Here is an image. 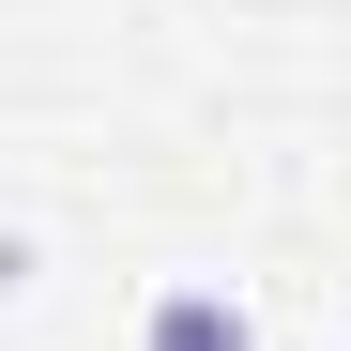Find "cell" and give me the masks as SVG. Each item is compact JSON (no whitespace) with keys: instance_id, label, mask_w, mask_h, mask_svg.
<instances>
[{"instance_id":"cell-1","label":"cell","mask_w":351,"mask_h":351,"mask_svg":"<svg viewBox=\"0 0 351 351\" xmlns=\"http://www.w3.org/2000/svg\"><path fill=\"white\" fill-rule=\"evenodd\" d=\"M138 351H260V321L229 306V290H153V321H138Z\"/></svg>"}]
</instances>
